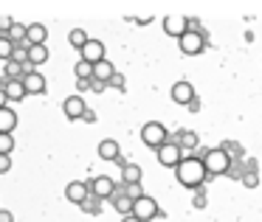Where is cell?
Masks as SVG:
<instances>
[{"instance_id": "6da1fadb", "label": "cell", "mask_w": 262, "mask_h": 222, "mask_svg": "<svg viewBox=\"0 0 262 222\" xmlns=\"http://www.w3.org/2000/svg\"><path fill=\"white\" fill-rule=\"evenodd\" d=\"M175 177H178L181 186L198 188V186H203V180L209 177V171L203 169V160L200 158H181V163L175 166Z\"/></svg>"}, {"instance_id": "7a4b0ae2", "label": "cell", "mask_w": 262, "mask_h": 222, "mask_svg": "<svg viewBox=\"0 0 262 222\" xmlns=\"http://www.w3.org/2000/svg\"><path fill=\"white\" fill-rule=\"evenodd\" d=\"M200 160H203V169L209 171V175H226V171L231 169V155H228L223 146L206 149Z\"/></svg>"}, {"instance_id": "3957f363", "label": "cell", "mask_w": 262, "mask_h": 222, "mask_svg": "<svg viewBox=\"0 0 262 222\" xmlns=\"http://www.w3.org/2000/svg\"><path fill=\"white\" fill-rule=\"evenodd\" d=\"M178 45H181V51L186 54V57H198V54H203V48H206V37L200 34V31L186 29L181 37H178Z\"/></svg>"}, {"instance_id": "277c9868", "label": "cell", "mask_w": 262, "mask_h": 222, "mask_svg": "<svg viewBox=\"0 0 262 222\" xmlns=\"http://www.w3.org/2000/svg\"><path fill=\"white\" fill-rule=\"evenodd\" d=\"M155 152H158V163L166 166V169H175L183 158V149L178 141H164L161 146H155Z\"/></svg>"}, {"instance_id": "5b68a950", "label": "cell", "mask_w": 262, "mask_h": 222, "mask_svg": "<svg viewBox=\"0 0 262 222\" xmlns=\"http://www.w3.org/2000/svg\"><path fill=\"white\" fill-rule=\"evenodd\" d=\"M133 216L141 222H152L158 216V203H155L149 194H141V197L133 200Z\"/></svg>"}, {"instance_id": "8992f818", "label": "cell", "mask_w": 262, "mask_h": 222, "mask_svg": "<svg viewBox=\"0 0 262 222\" xmlns=\"http://www.w3.org/2000/svg\"><path fill=\"white\" fill-rule=\"evenodd\" d=\"M141 141L155 149V146H161L164 141H169V132H166V127L161 124V121H149V124L141 127Z\"/></svg>"}, {"instance_id": "52a82bcc", "label": "cell", "mask_w": 262, "mask_h": 222, "mask_svg": "<svg viewBox=\"0 0 262 222\" xmlns=\"http://www.w3.org/2000/svg\"><path fill=\"white\" fill-rule=\"evenodd\" d=\"M91 197H99V200H110L116 194V180L110 175H99V177H93L91 183Z\"/></svg>"}, {"instance_id": "ba28073f", "label": "cell", "mask_w": 262, "mask_h": 222, "mask_svg": "<svg viewBox=\"0 0 262 222\" xmlns=\"http://www.w3.org/2000/svg\"><path fill=\"white\" fill-rule=\"evenodd\" d=\"M23 87H26V93H29V96H40V93H46V76L40 73V70H34V68H29L23 73Z\"/></svg>"}, {"instance_id": "9c48e42d", "label": "cell", "mask_w": 262, "mask_h": 222, "mask_svg": "<svg viewBox=\"0 0 262 222\" xmlns=\"http://www.w3.org/2000/svg\"><path fill=\"white\" fill-rule=\"evenodd\" d=\"M65 197H68V203H74V205H85L88 200H91V186H88L85 180H74V183H68V188H65Z\"/></svg>"}, {"instance_id": "30bf717a", "label": "cell", "mask_w": 262, "mask_h": 222, "mask_svg": "<svg viewBox=\"0 0 262 222\" xmlns=\"http://www.w3.org/2000/svg\"><path fill=\"white\" fill-rule=\"evenodd\" d=\"M172 102L175 104H192L194 102V87L189 82H175L172 85Z\"/></svg>"}, {"instance_id": "8fae6325", "label": "cell", "mask_w": 262, "mask_h": 222, "mask_svg": "<svg viewBox=\"0 0 262 222\" xmlns=\"http://www.w3.org/2000/svg\"><path fill=\"white\" fill-rule=\"evenodd\" d=\"M62 110H65V115H68V121H76V118H82L85 115V98L82 96H71V98H65L62 102Z\"/></svg>"}, {"instance_id": "7c38bea8", "label": "cell", "mask_w": 262, "mask_h": 222, "mask_svg": "<svg viewBox=\"0 0 262 222\" xmlns=\"http://www.w3.org/2000/svg\"><path fill=\"white\" fill-rule=\"evenodd\" d=\"M46 40H48V29L42 23L26 26V45H46Z\"/></svg>"}, {"instance_id": "4fadbf2b", "label": "cell", "mask_w": 262, "mask_h": 222, "mask_svg": "<svg viewBox=\"0 0 262 222\" xmlns=\"http://www.w3.org/2000/svg\"><path fill=\"white\" fill-rule=\"evenodd\" d=\"M79 54H82V59H85V62H99V59H104V45L99 40H88L85 45L79 48Z\"/></svg>"}, {"instance_id": "5bb4252c", "label": "cell", "mask_w": 262, "mask_h": 222, "mask_svg": "<svg viewBox=\"0 0 262 222\" xmlns=\"http://www.w3.org/2000/svg\"><path fill=\"white\" fill-rule=\"evenodd\" d=\"M186 29H189V26H186V17H181V14H169V17H164V31H166L169 37H175V40H178V37H181Z\"/></svg>"}, {"instance_id": "9a60e30c", "label": "cell", "mask_w": 262, "mask_h": 222, "mask_svg": "<svg viewBox=\"0 0 262 222\" xmlns=\"http://www.w3.org/2000/svg\"><path fill=\"white\" fill-rule=\"evenodd\" d=\"M3 93H6L9 102H23V98L29 96L20 79H6V82H3Z\"/></svg>"}, {"instance_id": "2e32d148", "label": "cell", "mask_w": 262, "mask_h": 222, "mask_svg": "<svg viewBox=\"0 0 262 222\" xmlns=\"http://www.w3.org/2000/svg\"><path fill=\"white\" fill-rule=\"evenodd\" d=\"M26 59H29L31 68L48 62V45H26Z\"/></svg>"}, {"instance_id": "e0dca14e", "label": "cell", "mask_w": 262, "mask_h": 222, "mask_svg": "<svg viewBox=\"0 0 262 222\" xmlns=\"http://www.w3.org/2000/svg\"><path fill=\"white\" fill-rule=\"evenodd\" d=\"M113 73H116L113 62H107V59H99V62H93V79H96V82L107 85L110 76H113Z\"/></svg>"}, {"instance_id": "ac0fdd59", "label": "cell", "mask_w": 262, "mask_h": 222, "mask_svg": "<svg viewBox=\"0 0 262 222\" xmlns=\"http://www.w3.org/2000/svg\"><path fill=\"white\" fill-rule=\"evenodd\" d=\"M14 127H17V113L9 104L0 107V132H14Z\"/></svg>"}, {"instance_id": "d6986e66", "label": "cell", "mask_w": 262, "mask_h": 222, "mask_svg": "<svg viewBox=\"0 0 262 222\" xmlns=\"http://www.w3.org/2000/svg\"><path fill=\"white\" fill-rule=\"evenodd\" d=\"M99 158L102 160H119V143H116L113 138H104V141L99 143Z\"/></svg>"}, {"instance_id": "ffe728a7", "label": "cell", "mask_w": 262, "mask_h": 222, "mask_svg": "<svg viewBox=\"0 0 262 222\" xmlns=\"http://www.w3.org/2000/svg\"><path fill=\"white\" fill-rule=\"evenodd\" d=\"M110 200H113V208L119 211L121 216H124V214H133V200L127 197L124 191H116V194H113V197H110Z\"/></svg>"}, {"instance_id": "44dd1931", "label": "cell", "mask_w": 262, "mask_h": 222, "mask_svg": "<svg viewBox=\"0 0 262 222\" xmlns=\"http://www.w3.org/2000/svg\"><path fill=\"white\" fill-rule=\"evenodd\" d=\"M141 175H144V171H141V166H138V163H124V166H121V180H124V183H141Z\"/></svg>"}, {"instance_id": "7402d4cb", "label": "cell", "mask_w": 262, "mask_h": 222, "mask_svg": "<svg viewBox=\"0 0 262 222\" xmlns=\"http://www.w3.org/2000/svg\"><path fill=\"white\" fill-rule=\"evenodd\" d=\"M31 68V65H29ZM29 68H23V62H14V59H6V68H3V73H6V79H23V73Z\"/></svg>"}, {"instance_id": "603a6c76", "label": "cell", "mask_w": 262, "mask_h": 222, "mask_svg": "<svg viewBox=\"0 0 262 222\" xmlns=\"http://www.w3.org/2000/svg\"><path fill=\"white\" fill-rule=\"evenodd\" d=\"M9 40L14 42V45H26V26H20V23H12V29H9Z\"/></svg>"}, {"instance_id": "cb8c5ba5", "label": "cell", "mask_w": 262, "mask_h": 222, "mask_svg": "<svg viewBox=\"0 0 262 222\" xmlns=\"http://www.w3.org/2000/svg\"><path fill=\"white\" fill-rule=\"evenodd\" d=\"M178 143H181V149H198L200 138L194 135L192 130H183V132H181V138H178Z\"/></svg>"}, {"instance_id": "d4e9b609", "label": "cell", "mask_w": 262, "mask_h": 222, "mask_svg": "<svg viewBox=\"0 0 262 222\" xmlns=\"http://www.w3.org/2000/svg\"><path fill=\"white\" fill-rule=\"evenodd\" d=\"M88 40H91V37H88V31H85V29H74V31H71V34H68V42H71V45L76 48V51H79V48L85 45Z\"/></svg>"}, {"instance_id": "484cf974", "label": "cell", "mask_w": 262, "mask_h": 222, "mask_svg": "<svg viewBox=\"0 0 262 222\" xmlns=\"http://www.w3.org/2000/svg\"><path fill=\"white\" fill-rule=\"evenodd\" d=\"M74 70H76V79H93V65L85 62V59H79L74 65Z\"/></svg>"}, {"instance_id": "4316f807", "label": "cell", "mask_w": 262, "mask_h": 222, "mask_svg": "<svg viewBox=\"0 0 262 222\" xmlns=\"http://www.w3.org/2000/svg\"><path fill=\"white\" fill-rule=\"evenodd\" d=\"M12 51H14V42L9 40L6 34H0V59H3V62L12 59Z\"/></svg>"}, {"instance_id": "83f0119b", "label": "cell", "mask_w": 262, "mask_h": 222, "mask_svg": "<svg viewBox=\"0 0 262 222\" xmlns=\"http://www.w3.org/2000/svg\"><path fill=\"white\" fill-rule=\"evenodd\" d=\"M12 149H14L12 132H0V155H12Z\"/></svg>"}, {"instance_id": "f1b7e54d", "label": "cell", "mask_w": 262, "mask_h": 222, "mask_svg": "<svg viewBox=\"0 0 262 222\" xmlns=\"http://www.w3.org/2000/svg\"><path fill=\"white\" fill-rule=\"evenodd\" d=\"M124 194L130 200H136V197H141L144 194V188H141V183H124Z\"/></svg>"}, {"instance_id": "f546056e", "label": "cell", "mask_w": 262, "mask_h": 222, "mask_svg": "<svg viewBox=\"0 0 262 222\" xmlns=\"http://www.w3.org/2000/svg\"><path fill=\"white\" fill-rule=\"evenodd\" d=\"M107 85H113V87H119V90H124V76H121L119 70H116V73L110 76V82H107Z\"/></svg>"}, {"instance_id": "4dcf8cb0", "label": "cell", "mask_w": 262, "mask_h": 222, "mask_svg": "<svg viewBox=\"0 0 262 222\" xmlns=\"http://www.w3.org/2000/svg\"><path fill=\"white\" fill-rule=\"evenodd\" d=\"M194 208H206V194L200 191V186L194 188Z\"/></svg>"}, {"instance_id": "1f68e13d", "label": "cell", "mask_w": 262, "mask_h": 222, "mask_svg": "<svg viewBox=\"0 0 262 222\" xmlns=\"http://www.w3.org/2000/svg\"><path fill=\"white\" fill-rule=\"evenodd\" d=\"M9 169H12V158L9 155H0V175H6Z\"/></svg>"}, {"instance_id": "d6a6232c", "label": "cell", "mask_w": 262, "mask_h": 222, "mask_svg": "<svg viewBox=\"0 0 262 222\" xmlns=\"http://www.w3.org/2000/svg\"><path fill=\"white\" fill-rule=\"evenodd\" d=\"M14 20L12 17H0V34H9V29H12Z\"/></svg>"}, {"instance_id": "836d02e7", "label": "cell", "mask_w": 262, "mask_h": 222, "mask_svg": "<svg viewBox=\"0 0 262 222\" xmlns=\"http://www.w3.org/2000/svg\"><path fill=\"white\" fill-rule=\"evenodd\" d=\"M0 222H14V214L6 208H0Z\"/></svg>"}, {"instance_id": "e575fe53", "label": "cell", "mask_w": 262, "mask_h": 222, "mask_svg": "<svg viewBox=\"0 0 262 222\" xmlns=\"http://www.w3.org/2000/svg\"><path fill=\"white\" fill-rule=\"evenodd\" d=\"M223 149H226L228 155H239V146H237V143H223Z\"/></svg>"}, {"instance_id": "d590c367", "label": "cell", "mask_w": 262, "mask_h": 222, "mask_svg": "<svg viewBox=\"0 0 262 222\" xmlns=\"http://www.w3.org/2000/svg\"><path fill=\"white\" fill-rule=\"evenodd\" d=\"M82 121H88V124H93V121H96V113H93V110H85V115H82Z\"/></svg>"}, {"instance_id": "8d00e7d4", "label": "cell", "mask_w": 262, "mask_h": 222, "mask_svg": "<svg viewBox=\"0 0 262 222\" xmlns=\"http://www.w3.org/2000/svg\"><path fill=\"white\" fill-rule=\"evenodd\" d=\"M243 183H245V186H256V175H245Z\"/></svg>"}, {"instance_id": "74e56055", "label": "cell", "mask_w": 262, "mask_h": 222, "mask_svg": "<svg viewBox=\"0 0 262 222\" xmlns=\"http://www.w3.org/2000/svg\"><path fill=\"white\" fill-rule=\"evenodd\" d=\"M76 87H79V90H88V87H91V79H79V82H76Z\"/></svg>"}, {"instance_id": "f35d334b", "label": "cell", "mask_w": 262, "mask_h": 222, "mask_svg": "<svg viewBox=\"0 0 262 222\" xmlns=\"http://www.w3.org/2000/svg\"><path fill=\"white\" fill-rule=\"evenodd\" d=\"M9 104V98H6V93H3V85H0V107H6Z\"/></svg>"}, {"instance_id": "ab89813d", "label": "cell", "mask_w": 262, "mask_h": 222, "mask_svg": "<svg viewBox=\"0 0 262 222\" xmlns=\"http://www.w3.org/2000/svg\"><path fill=\"white\" fill-rule=\"evenodd\" d=\"M121 222H141V219H136L133 214H124V216H121Z\"/></svg>"}, {"instance_id": "60d3db41", "label": "cell", "mask_w": 262, "mask_h": 222, "mask_svg": "<svg viewBox=\"0 0 262 222\" xmlns=\"http://www.w3.org/2000/svg\"><path fill=\"white\" fill-rule=\"evenodd\" d=\"M0 85H3V82H0Z\"/></svg>"}]
</instances>
